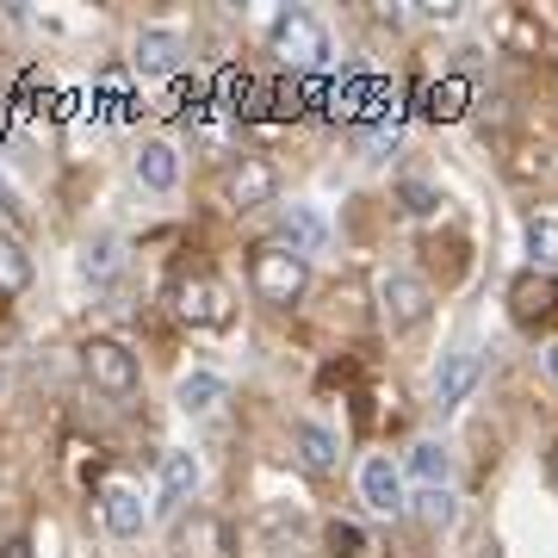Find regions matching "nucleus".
Here are the masks:
<instances>
[{
    "label": "nucleus",
    "mask_w": 558,
    "mask_h": 558,
    "mask_svg": "<svg viewBox=\"0 0 558 558\" xmlns=\"http://www.w3.org/2000/svg\"><path fill=\"white\" fill-rule=\"evenodd\" d=\"M248 286H255L260 304L286 311V304L304 299V286H311V260L292 255L286 242H260L255 255H248Z\"/></svg>",
    "instance_id": "1"
},
{
    "label": "nucleus",
    "mask_w": 558,
    "mask_h": 558,
    "mask_svg": "<svg viewBox=\"0 0 558 558\" xmlns=\"http://www.w3.org/2000/svg\"><path fill=\"white\" fill-rule=\"evenodd\" d=\"M274 57L292 69H323L329 62V32L311 13H279L274 20Z\"/></svg>",
    "instance_id": "2"
},
{
    "label": "nucleus",
    "mask_w": 558,
    "mask_h": 558,
    "mask_svg": "<svg viewBox=\"0 0 558 558\" xmlns=\"http://www.w3.org/2000/svg\"><path fill=\"white\" fill-rule=\"evenodd\" d=\"M379 311H385L391 329H416V323L435 311V292H428V279L391 267V274H379Z\"/></svg>",
    "instance_id": "3"
},
{
    "label": "nucleus",
    "mask_w": 558,
    "mask_h": 558,
    "mask_svg": "<svg viewBox=\"0 0 558 558\" xmlns=\"http://www.w3.org/2000/svg\"><path fill=\"white\" fill-rule=\"evenodd\" d=\"M174 304H180V317L193 323V329H223V323H230V286H223V279H211V274L180 279Z\"/></svg>",
    "instance_id": "4"
},
{
    "label": "nucleus",
    "mask_w": 558,
    "mask_h": 558,
    "mask_svg": "<svg viewBox=\"0 0 558 558\" xmlns=\"http://www.w3.org/2000/svg\"><path fill=\"white\" fill-rule=\"evenodd\" d=\"M81 366H87V379L100 385L106 398H131V391H137V360H131V348H119V341H87V348H81Z\"/></svg>",
    "instance_id": "5"
},
{
    "label": "nucleus",
    "mask_w": 558,
    "mask_h": 558,
    "mask_svg": "<svg viewBox=\"0 0 558 558\" xmlns=\"http://www.w3.org/2000/svg\"><path fill=\"white\" fill-rule=\"evenodd\" d=\"M274 193H279V168L267 156H242L223 174V199L236 205V211H260V205H274Z\"/></svg>",
    "instance_id": "6"
},
{
    "label": "nucleus",
    "mask_w": 558,
    "mask_h": 558,
    "mask_svg": "<svg viewBox=\"0 0 558 558\" xmlns=\"http://www.w3.org/2000/svg\"><path fill=\"white\" fill-rule=\"evenodd\" d=\"M360 502H366L373 515H403V509H410V497H403V472L385 453H373L366 465H360Z\"/></svg>",
    "instance_id": "7"
},
{
    "label": "nucleus",
    "mask_w": 558,
    "mask_h": 558,
    "mask_svg": "<svg viewBox=\"0 0 558 558\" xmlns=\"http://www.w3.org/2000/svg\"><path fill=\"white\" fill-rule=\"evenodd\" d=\"M174 546H180V558H230V527L211 509H193V515H180Z\"/></svg>",
    "instance_id": "8"
},
{
    "label": "nucleus",
    "mask_w": 558,
    "mask_h": 558,
    "mask_svg": "<svg viewBox=\"0 0 558 558\" xmlns=\"http://www.w3.org/2000/svg\"><path fill=\"white\" fill-rule=\"evenodd\" d=\"M478 373H484V360L472 354V348H453V354L440 360V373H435V403L440 410H459V403L472 398Z\"/></svg>",
    "instance_id": "9"
},
{
    "label": "nucleus",
    "mask_w": 558,
    "mask_h": 558,
    "mask_svg": "<svg viewBox=\"0 0 558 558\" xmlns=\"http://www.w3.org/2000/svg\"><path fill=\"white\" fill-rule=\"evenodd\" d=\"M180 62H186V38H180L174 25H149V32H137V69L143 75H174Z\"/></svg>",
    "instance_id": "10"
},
{
    "label": "nucleus",
    "mask_w": 558,
    "mask_h": 558,
    "mask_svg": "<svg viewBox=\"0 0 558 558\" xmlns=\"http://www.w3.org/2000/svg\"><path fill=\"white\" fill-rule=\"evenodd\" d=\"M292 459H299L304 472H336V459H341V447H336V435L323 428V422H292Z\"/></svg>",
    "instance_id": "11"
},
{
    "label": "nucleus",
    "mask_w": 558,
    "mask_h": 558,
    "mask_svg": "<svg viewBox=\"0 0 558 558\" xmlns=\"http://www.w3.org/2000/svg\"><path fill=\"white\" fill-rule=\"evenodd\" d=\"M199 490V459L186 453V447H174V453H161V478H156V497L161 509H180V502Z\"/></svg>",
    "instance_id": "12"
},
{
    "label": "nucleus",
    "mask_w": 558,
    "mask_h": 558,
    "mask_svg": "<svg viewBox=\"0 0 558 558\" xmlns=\"http://www.w3.org/2000/svg\"><path fill=\"white\" fill-rule=\"evenodd\" d=\"M100 521H106V534L131 539V534H143V521H149V502H143L131 484H112L100 497Z\"/></svg>",
    "instance_id": "13"
},
{
    "label": "nucleus",
    "mask_w": 558,
    "mask_h": 558,
    "mask_svg": "<svg viewBox=\"0 0 558 558\" xmlns=\"http://www.w3.org/2000/svg\"><path fill=\"white\" fill-rule=\"evenodd\" d=\"M558 304V286H553V274H515V286H509V311H515V323H539L546 311Z\"/></svg>",
    "instance_id": "14"
},
{
    "label": "nucleus",
    "mask_w": 558,
    "mask_h": 558,
    "mask_svg": "<svg viewBox=\"0 0 558 558\" xmlns=\"http://www.w3.org/2000/svg\"><path fill=\"white\" fill-rule=\"evenodd\" d=\"M279 242H286L292 255H317L323 242H329V223H323L311 205H286V211H279Z\"/></svg>",
    "instance_id": "15"
},
{
    "label": "nucleus",
    "mask_w": 558,
    "mask_h": 558,
    "mask_svg": "<svg viewBox=\"0 0 558 558\" xmlns=\"http://www.w3.org/2000/svg\"><path fill=\"white\" fill-rule=\"evenodd\" d=\"M137 180L149 186V193H174V180H180L174 143H143L137 149Z\"/></svg>",
    "instance_id": "16"
},
{
    "label": "nucleus",
    "mask_w": 558,
    "mask_h": 558,
    "mask_svg": "<svg viewBox=\"0 0 558 558\" xmlns=\"http://www.w3.org/2000/svg\"><path fill=\"white\" fill-rule=\"evenodd\" d=\"M527 267L558 274V218H527Z\"/></svg>",
    "instance_id": "17"
},
{
    "label": "nucleus",
    "mask_w": 558,
    "mask_h": 558,
    "mask_svg": "<svg viewBox=\"0 0 558 558\" xmlns=\"http://www.w3.org/2000/svg\"><path fill=\"white\" fill-rule=\"evenodd\" d=\"M230 398V385L218 379V373H186V379H180V410H218V403Z\"/></svg>",
    "instance_id": "18"
},
{
    "label": "nucleus",
    "mask_w": 558,
    "mask_h": 558,
    "mask_svg": "<svg viewBox=\"0 0 558 558\" xmlns=\"http://www.w3.org/2000/svg\"><path fill=\"white\" fill-rule=\"evenodd\" d=\"M410 502H416V515L428 521V527H453V515H459V497L447 490V484H422Z\"/></svg>",
    "instance_id": "19"
},
{
    "label": "nucleus",
    "mask_w": 558,
    "mask_h": 558,
    "mask_svg": "<svg viewBox=\"0 0 558 558\" xmlns=\"http://www.w3.org/2000/svg\"><path fill=\"white\" fill-rule=\"evenodd\" d=\"M403 465H410L422 484H447V465H453V459H447V447H440V440H416Z\"/></svg>",
    "instance_id": "20"
},
{
    "label": "nucleus",
    "mask_w": 558,
    "mask_h": 558,
    "mask_svg": "<svg viewBox=\"0 0 558 558\" xmlns=\"http://www.w3.org/2000/svg\"><path fill=\"white\" fill-rule=\"evenodd\" d=\"M422 100H428V119H459V112H465V81L447 75V81H435Z\"/></svg>",
    "instance_id": "21"
},
{
    "label": "nucleus",
    "mask_w": 558,
    "mask_h": 558,
    "mask_svg": "<svg viewBox=\"0 0 558 558\" xmlns=\"http://www.w3.org/2000/svg\"><path fill=\"white\" fill-rule=\"evenodd\" d=\"M25 286H32V260L0 236V299H13V292H25Z\"/></svg>",
    "instance_id": "22"
},
{
    "label": "nucleus",
    "mask_w": 558,
    "mask_h": 558,
    "mask_svg": "<svg viewBox=\"0 0 558 558\" xmlns=\"http://www.w3.org/2000/svg\"><path fill=\"white\" fill-rule=\"evenodd\" d=\"M329 553L336 558H366L373 553V539H366V527H360V521H329Z\"/></svg>",
    "instance_id": "23"
},
{
    "label": "nucleus",
    "mask_w": 558,
    "mask_h": 558,
    "mask_svg": "<svg viewBox=\"0 0 558 558\" xmlns=\"http://www.w3.org/2000/svg\"><path fill=\"white\" fill-rule=\"evenodd\" d=\"M81 274L94 279V286H106V279L119 274V242H112V236L87 242V255H81Z\"/></svg>",
    "instance_id": "24"
},
{
    "label": "nucleus",
    "mask_w": 558,
    "mask_h": 558,
    "mask_svg": "<svg viewBox=\"0 0 558 558\" xmlns=\"http://www.w3.org/2000/svg\"><path fill=\"white\" fill-rule=\"evenodd\" d=\"M502 44H515V50H527V57H539V25L527 20V13H502L497 20Z\"/></svg>",
    "instance_id": "25"
},
{
    "label": "nucleus",
    "mask_w": 558,
    "mask_h": 558,
    "mask_svg": "<svg viewBox=\"0 0 558 558\" xmlns=\"http://www.w3.org/2000/svg\"><path fill=\"white\" fill-rule=\"evenodd\" d=\"M398 199H403V211H410V218H428V211L440 205V193L428 186V180H403V186H398Z\"/></svg>",
    "instance_id": "26"
},
{
    "label": "nucleus",
    "mask_w": 558,
    "mask_h": 558,
    "mask_svg": "<svg viewBox=\"0 0 558 558\" xmlns=\"http://www.w3.org/2000/svg\"><path fill=\"white\" fill-rule=\"evenodd\" d=\"M0 558H32V546H25V539H7V546H0Z\"/></svg>",
    "instance_id": "27"
},
{
    "label": "nucleus",
    "mask_w": 558,
    "mask_h": 558,
    "mask_svg": "<svg viewBox=\"0 0 558 558\" xmlns=\"http://www.w3.org/2000/svg\"><path fill=\"white\" fill-rule=\"evenodd\" d=\"M546 379L558 385V341H553V348H546Z\"/></svg>",
    "instance_id": "28"
},
{
    "label": "nucleus",
    "mask_w": 558,
    "mask_h": 558,
    "mask_svg": "<svg viewBox=\"0 0 558 558\" xmlns=\"http://www.w3.org/2000/svg\"><path fill=\"white\" fill-rule=\"evenodd\" d=\"M553 478H558V453H553Z\"/></svg>",
    "instance_id": "29"
}]
</instances>
